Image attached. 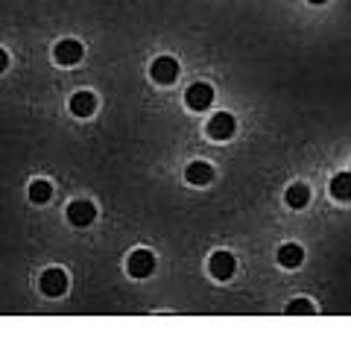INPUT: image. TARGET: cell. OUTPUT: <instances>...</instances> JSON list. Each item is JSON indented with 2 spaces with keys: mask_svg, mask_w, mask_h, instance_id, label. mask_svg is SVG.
I'll return each mask as SVG.
<instances>
[{
  "mask_svg": "<svg viewBox=\"0 0 351 351\" xmlns=\"http://www.w3.org/2000/svg\"><path fill=\"white\" fill-rule=\"evenodd\" d=\"M126 269L132 278H147V276H152V269H156V255H152L149 249H135L126 261Z\"/></svg>",
  "mask_w": 351,
  "mask_h": 351,
  "instance_id": "1",
  "label": "cell"
},
{
  "mask_svg": "<svg viewBox=\"0 0 351 351\" xmlns=\"http://www.w3.org/2000/svg\"><path fill=\"white\" fill-rule=\"evenodd\" d=\"M184 103H188V108H193V112H205V108L214 103V88L208 82H193L188 91H184Z\"/></svg>",
  "mask_w": 351,
  "mask_h": 351,
  "instance_id": "2",
  "label": "cell"
},
{
  "mask_svg": "<svg viewBox=\"0 0 351 351\" xmlns=\"http://www.w3.org/2000/svg\"><path fill=\"white\" fill-rule=\"evenodd\" d=\"M208 269H211V276L217 281H228L234 276V269H237V261L232 252H214L211 255V263H208Z\"/></svg>",
  "mask_w": 351,
  "mask_h": 351,
  "instance_id": "3",
  "label": "cell"
},
{
  "mask_svg": "<svg viewBox=\"0 0 351 351\" xmlns=\"http://www.w3.org/2000/svg\"><path fill=\"white\" fill-rule=\"evenodd\" d=\"M38 287H41V293H44V295L56 299V295H62L64 290H68V276H64L62 269H44V272H41Z\"/></svg>",
  "mask_w": 351,
  "mask_h": 351,
  "instance_id": "4",
  "label": "cell"
},
{
  "mask_svg": "<svg viewBox=\"0 0 351 351\" xmlns=\"http://www.w3.org/2000/svg\"><path fill=\"white\" fill-rule=\"evenodd\" d=\"M234 129H237V120L228 112H219V114H214L211 120H208V135H211L214 141H228L234 135Z\"/></svg>",
  "mask_w": 351,
  "mask_h": 351,
  "instance_id": "5",
  "label": "cell"
},
{
  "mask_svg": "<svg viewBox=\"0 0 351 351\" xmlns=\"http://www.w3.org/2000/svg\"><path fill=\"white\" fill-rule=\"evenodd\" d=\"M94 217H97L94 202H88V199H76V202H71V205H68V223H73L76 228L91 226V223H94Z\"/></svg>",
  "mask_w": 351,
  "mask_h": 351,
  "instance_id": "6",
  "label": "cell"
},
{
  "mask_svg": "<svg viewBox=\"0 0 351 351\" xmlns=\"http://www.w3.org/2000/svg\"><path fill=\"white\" fill-rule=\"evenodd\" d=\"M149 76H152V80H156L158 85H170V82H176V76H179V62L170 59V56H161V59L152 62Z\"/></svg>",
  "mask_w": 351,
  "mask_h": 351,
  "instance_id": "7",
  "label": "cell"
},
{
  "mask_svg": "<svg viewBox=\"0 0 351 351\" xmlns=\"http://www.w3.org/2000/svg\"><path fill=\"white\" fill-rule=\"evenodd\" d=\"M53 59H56L59 64H64V68H71V64L82 62V44L73 41V38H64L56 44V50H53Z\"/></svg>",
  "mask_w": 351,
  "mask_h": 351,
  "instance_id": "8",
  "label": "cell"
},
{
  "mask_svg": "<svg viewBox=\"0 0 351 351\" xmlns=\"http://www.w3.org/2000/svg\"><path fill=\"white\" fill-rule=\"evenodd\" d=\"M71 112L76 117H91L97 112V97L91 91H80L71 97Z\"/></svg>",
  "mask_w": 351,
  "mask_h": 351,
  "instance_id": "9",
  "label": "cell"
},
{
  "mask_svg": "<svg viewBox=\"0 0 351 351\" xmlns=\"http://www.w3.org/2000/svg\"><path fill=\"white\" fill-rule=\"evenodd\" d=\"M184 179L191 184H208L214 179V167L205 161H193V164H188V170H184Z\"/></svg>",
  "mask_w": 351,
  "mask_h": 351,
  "instance_id": "10",
  "label": "cell"
},
{
  "mask_svg": "<svg viewBox=\"0 0 351 351\" xmlns=\"http://www.w3.org/2000/svg\"><path fill=\"white\" fill-rule=\"evenodd\" d=\"M302 261H304V252H302V246H295V243H284V246L278 249V263H281V267L295 269Z\"/></svg>",
  "mask_w": 351,
  "mask_h": 351,
  "instance_id": "11",
  "label": "cell"
},
{
  "mask_svg": "<svg viewBox=\"0 0 351 351\" xmlns=\"http://www.w3.org/2000/svg\"><path fill=\"white\" fill-rule=\"evenodd\" d=\"M331 196L339 202H351V173H339L331 179Z\"/></svg>",
  "mask_w": 351,
  "mask_h": 351,
  "instance_id": "12",
  "label": "cell"
},
{
  "mask_svg": "<svg viewBox=\"0 0 351 351\" xmlns=\"http://www.w3.org/2000/svg\"><path fill=\"white\" fill-rule=\"evenodd\" d=\"M284 199H287L290 208H304L311 202V188H307V184H290L287 193H284Z\"/></svg>",
  "mask_w": 351,
  "mask_h": 351,
  "instance_id": "13",
  "label": "cell"
},
{
  "mask_svg": "<svg viewBox=\"0 0 351 351\" xmlns=\"http://www.w3.org/2000/svg\"><path fill=\"white\" fill-rule=\"evenodd\" d=\"M50 196H53V184L50 182H44V179H36L29 184V199L36 202V205H44V202H50Z\"/></svg>",
  "mask_w": 351,
  "mask_h": 351,
  "instance_id": "14",
  "label": "cell"
},
{
  "mask_svg": "<svg viewBox=\"0 0 351 351\" xmlns=\"http://www.w3.org/2000/svg\"><path fill=\"white\" fill-rule=\"evenodd\" d=\"M313 311H316L313 302H307V299H299V302L287 304V313H313Z\"/></svg>",
  "mask_w": 351,
  "mask_h": 351,
  "instance_id": "15",
  "label": "cell"
},
{
  "mask_svg": "<svg viewBox=\"0 0 351 351\" xmlns=\"http://www.w3.org/2000/svg\"><path fill=\"white\" fill-rule=\"evenodd\" d=\"M6 68H9V56H6V50L0 47V73H3Z\"/></svg>",
  "mask_w": 351,
  "mask_h": 351,
  "instance_id": "16",
  "label": "cell"
},
{
  "mask_svg": "<svg viewBox=\"0 0 351 351\" xmlns=\"http://www.w3.org/2000/svg\"><path fill=\"white\" fill-rule=\"evenodd\" d=\"M311 3H316V6H319V3H328V0H311Z\"/></svg>",
  "mask_w": 351,
  "mask_h": 351,
  "instance_id": "17",
  "label": "cell"
}]
</instances>
